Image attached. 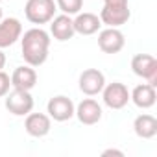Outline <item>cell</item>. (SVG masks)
Returning a JSON list of instances; mask_svg holds the SVG:
<instances>
[{
    "label": "cell",
    "mask_w": 157,
    "mask_h": 157,
    "mask_svg": "<svg viewBox=\"0 0 157 157\" xmlns=\"http://www.w3.org/2000/svg\"><path fill=\"white\" fill-rule=\"evenodd\" d=\"M129 100L139 107V109H150L155 105L157 100V93H155V85L150 83H140L137 85L131 93H129Z\"/></svg>",
    "instance_id": "15"
},
{
    "label": "cell",
    "mask_w": 157,
    "mask_h": 157,
    "mask_svg": "<svg viewBox=\"0 0 157 157\" xmlns=\"http://www.w3.org/2000/svg\"><path fill=\"white\" fill-rule=\"evenodd\" d=\"M57 10H61L65 15H78L83 8V0H56Z\"/></svg>",
    "instance_id": "18"
},
{
    "label": "cell",
    "mask_w": 157,
    "mask_h": 157,
    "mask_svg": "<svg viewBox=\"0 0 157 157\" xmlns=\"http://www.w3.org/2000/svg\"><path fill=\"white\" fill-rule=\"evenodd\" d=\"M57 6L54 0H28L24 6V15L32 24H48L56 17Z\"/></svg>",
    "instance_id": "3"
},
{
    "label": "cell",
    "mask_w": 157,
    "mask_h": 157,
    "mask_svg": "<svg viewBox=\"0 0 157 157\" xmlns=\"http://www.w3.org/2000/svg\"><path fill=\"white\" fill-rule=\"evenodd\" d=\"M4 98H6V109L15 117H26L33 109V96L30 94V91L13 89Z\"/></svg>",
    "instance_id": "6"
},
{
    "label": "cell",
    "mask_w": 157,
    "mask_h": 157,
    "mask_svg": "<svg viewBox=\"0 0 157 157\" xmlns=\"http://www.w3.org/2000/svg\"><path fill=\"white\" fill-rule=\"evenodd\" d=\"M22 35V24L15 17H8L0 21V48H8L15 44Z\"/></svg>",
    "instance_id": "12"
},
{
    "label": "cell",
    "mask_w": 157,
    "mask_h": 157,
    "mask_svg": "<svg viewBox=\"0 0 157 157\" xmlns=\"http://www.w3.org/2000/svg\"><path fill=\"white\" fill-rule=\"evenodd\" d=\"M98 17L102 21V24H105L109 28H120L131 17L129 2L128 0H104V8Z\"/></svg>",
    "instance_id": "2"
},
{
    "label": "cell",
    "mask_w": 157,
    "mask_h": 157,
    "mask_svg": "<svg viewBox=\"0 0 157 157\" xmlns=\"http://www.w3.org/2000/svg\"><path fill=\"white\" fill-rule=\"evenodd\" d=\"M102 100L109 109H124L129 102V89L120 82L105 83L102 89Z\"/></svg>",
    "instance_id": "5"
},
{
    "label": "cell",
    "mask_w": 157,
    "mask_h": 157,
    "mask_svg": "<svg viewBox=\"0 0 157 157\" xmlns=\"http://www.w3.org/2000/svg\"><path fill=\"white\" fill-rule=\"evenodd\" d=\"M131 70L135 76L146 80L150 85H157V59L150 54H137L131 59Z\"/></svg>",
    "instance_id": "4"
},
{
    "label": "cell",
    "mask_w": 157,
    "mask_h": 157,
    "mask_svg": "<svg viewBox=\"0 0 157 157\" xmlns=\"http://www.w3.org/2000/svg\"><path fill=\"white\" fill-rule=\"evenodd\" d=\"M50 33L56 41H68L74 37V22H72V17L70 15H56L52 21H50Z\"/></svg>",
    "instance_id": "14"
},
{
    "label": "cell",
    "mask_w": 157,
    "mask_h": 157,
    "mask_svg": "<svg viewBox=\"0 0 157 157\" xmlns=\"http://www.w3.org/2000/svg\"><path fill=\"white\" fill-rule=\"evenodd\" d=\"M4 19V13H2V8H0V21H2Z\"/></svg>",
    "instance_id": "22"
},
{
    "label": "cell",
    "mask_w": 157,
    "mask_h": 157,
    "mask_svg": "<svg viewBox=\"0 0 157 157\" xmlns=\"http://www.w3.org/2000/svg\"><path fill=\"white\" fill-rule=\"evenodd\" d=\"M80 91L87 96H96L102 93L104 85H105V76L104 72H100L98 68H85L80 74Z\"/></svg>",
    "instance_id": "8"
},
{
    "label": "cell",
    "mask_w": 157,
    "mask_h": 157,
    "mask_svg": "<svg viewBox=\"0 0 157 157\" xmlns=\"http://www.w3.org/2000/svg\"><path fill=\"white\" fill-rule=\"evenodd\" d=\"M37 85V72L35 67L30 65H21L13 70L11 74V87L13 89H22V91H32Z\"/></svg>",
    "instance_id": "13"
},
{
    "label": "cell",
    "mask_w": 157,
    "mask_h": 157,
    "mask_svg": "<svg viewBox=\"0 0 157 157\" xmlns=\"http://www.w3.org/2000/svg\"><path fill=\"white\" fill-rule=\"evenodd\" d=\"M48 50H50V35L41 26L30 28L28 32H24V35H21V52L26 65L41 67L48 59Z\"/></svg>",
    "instance_id": "1"
},
{
    "label": "cell",
    "mask_w": 157,
    "mask_h": 157,
    "mask_svg": "<svg viewBox=\"0 0 157 157\" xmlns=\"http://www.w3.org/2000/svg\"><path fill=\"white\" fill-rule=\"evenodd\" d=\"M0 2H2V0H0Z\"/></svg>",
    "instance_id": "23"
},
{
    "label": "cell",
    "mask_w": 157,
    "mask_h": 157,
    "mask_svg": "<svg viewBox=\"0 0 157 157\" xmlns=\"http://www.w3.org/2000/svg\"><path fill=\"white\" fill-rule=\"evenodd\" d=\"M102 155H104V157H107V155H117V157H124V151H120V150H115V148H109V150H104V151H102Z\"/></svg>",
    "instance_id": "20"
},
{
    "label": "cell",
    "mask_w": 157,
    "mask_h": 157,
    "mask_svg": "<svg viewBox=\"0 0 157 157\" xmlns=\"http://www.w3.org/2000/svg\"><path fill=\"white\" fill-rule=\"evenodd\" d=\"M6 67V54L2 52V48H0V70H2Z\"/></svg>",
    "instance_id": "21"
},
{
    "label": "cell",
    "mask_w": 157,
    "mask_h": 157,
    "mask_svg": "<svg viewBox=\"0 0 157 157\" xmlns=\"http://www.w3.org/2000/svg\"><path fill=\"white\" fill-rule=\"evenodd\" d=\"M74 115L78 117V120H80L82 124H85V126H94V124H98V122L102 120L104 111H102V105H100L96 100L85 98V100H82L80 104L76 105Z\"/></svg>",
    "instance_id": "10"
},
{
    "label": "cell",
    "mask_w": 157,
    "mask_h": 157,
    "mask_svg": "<svg viewBox=\"0 0 157 157\" xmlns=\"http://www.w3.org/2000/svg\"><path fill=\"white\" fill-rule=\"evenodd\" d=\"M74 32L80 33V35H94L100 28H102V21L98 15L83 11V13H78L74 19Z\"/></svg>",
    "instance_id": "16"
},
{
    "label": "cell",
    "mask_w": 157,
    "mask_h": 157,
    "mask_svg": "<svg viewBox=\"0 0 157 157\" xmlns=\"http://www.w3.org/2000/svg\"><path fill=\"white\" fill-rule=\"evenodd\" d=\"M74 111H76V105L74 102L68 98V96H52L46 104V113L52 120L56 122H67L74 117Z\"/></svg>",
    "instance_id": "7"
},
{
    "label": "cell",
    "mask_w": 157,
    "mask_h": 157,
    "mask_svg": "<svg viewBox=\"0 0 157 157\" xmlns=\"http://www.w3.org/2000/svg\"><path fill=\"white\" fill-rule=\"evenodd\" d=\"M11 89V78L4 70H0V98H4Z\"/></svg>",
    "instance_id": "19"
},
{
    "label": "cell",
    "mask_w": 157,
    "mask_h": 157,
    "mask_svg": "<svg viewBox=\"0 0 157 157\" xmlns=\"http://www.w3.org/2000/svg\"><path fill=\"white\" fill-rule=\"evenodd\" d=\"M24 129H26L28 135L41 139V137H44V135L50 133V129H52V118L48 115H44V113H32L30 111L26 115V120H24Z\"/></svg>",
    "instance_id": "11"
},
{
    "label": "cell",
    "mask_w": 157,
    "mask_h": 157,
    "mask_svg": "<svg viewBox=\"0 0 157 157\" xmlns=\"http://www.w3.org/2000/svg\"><path fill=\"white\" fill-rule=\"evenodd\" d=\"M126 44V37L118 28H105L98 33V46L104 54H118Z\"/></svg>",
    "instance_id": "9"
},
{
    "label": "cell",
    "mask_w": 157,
    "mask_h": 157,
    "mask_svg": "<svg viewBox=\"0 0 157 157\" xmlns=\"http://www.w3.org/2000/svg\"><path fill=\"white\" fill-rule=\"evenodd\" d=\"M133 131L140 139H153L157 135V118L144 113L133 120Z\"/></svg>",
    "instance_id": "17"
}]
</instances>
